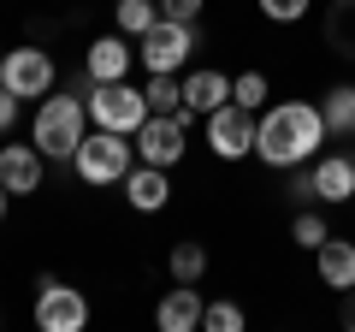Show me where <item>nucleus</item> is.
I'll return each instance as SVG.
<instances>
[{
	"instance_id": "obj_22",
	"label": "nucleus",
	"mask_w": 355,
	"mask_h": 332,
	"mask_svg": "<svg viewBox=\"0 0 355 332\" xmlns=\"http://www.w3.org/2000/svg\"><path fill=\"white\" fill-rule=\"evenodd\" d=\"M266 95H272V83H266V72H237L231 77V101H243L249 113H261Z\"/></svg>"
},
{
	"instance_id": "obj_27",
	"label": "nucleus",
	"mask_w": 355,
	"mask_h": 332,
	"mask_svg": "<svg viewBox=\"0 0 355 332\" xmlns=\"http://www.w3.org/2000/svg\"><path fill=\"white\" fill-rule=\"evenodd\" d=\"M202 6H207V0H160V13L178 18V24H196V18H202Z\"/></svg>"
},
{
	"instance_id": "obj_21",
	"label": "nucleus",
	"mask_w": 355,
	"mask_h": 332,
	"mask_svg": "<svg viewBox=\"0 0 355 332\" xmlns=\"http://www.w3.org/2000/svg\"><path fill=\"white\" fill-rule=\"evenodd\" d=\"M166 267H172L178 285H202V279H207V249H202V243H178Z\"/></svg>"
},
{
	"instance_id": "obj_16",
	"label": "nucleus",
	"mask_w": 355,
	"mask_h": 332,
	"mask_svg": "<svg viewBox=\"0 0 355 332\" xmlns=\"http://www.w3.org/2000/svg\"><path fill=\"white\" fill-rule=\"evenodd\" d=\"M314 267H320V285H326V291H349L355 285V243L349 238H326L314 249Z\"/></svg>"
},
{
	"instance_id": "obj_2",
	"label": "nucleus",
	"mask_w": 355,
	"mask_h": 332,
	"mask_svg": "<svg viewBox=\"0 0 355 332\" xmlns=\"http://www.w3.org/2000/svg\"><path fill=\"white\" fill-rule=\"evenodd\" d=\"M89 101L83 95H42L36 107V125H30V142H36L48 160H71L77 142L89 137Z\"/></svg>"
},
{
	"instance_id": "obj_11",
	"label": "nucleus",
	"mask_w": 355,
	"mask_h": 332,
	"mask_svg": "<svg viewBox=\"0 0 355 332\" xmlns=\"http://www.w3.org/2000/svg\"><path fill=\"white\" fill-rule=\"evenodd\" d=\"M42 160H48V154H42L36 142H6V149H0V184L12 196L42 190Z\"/></svg>"
},
{
	"instance_id": "obj_31",
	"label": "nucleus",
	"mask_w": 355,
	"mask_h": 332,
	"mask_svg": "<svg viewBox=\"0 0 355 332\" xmlns=\"http://www.w3.org/2000/svg\"><path fill=\"white\" fill-rule=\"evenodd\" d=\"M0 65H6V48H0Z\"/></svg>"
},
{
	"instance_id": "obj_28",
	"label": "nucleus",
	"mask_w": 355,
	"mask_h": 332,
	"mask_svg": "<svg viewBox=\"0 0 355 332\" xmlns=\"http://www.w3.org/2000/svg\"><path fill=\"white\" fill-rule=\"evenodd\" d=\"M12 119H18V95L0 83V131H12Z\"/></svg>"
},
{
	"instance_id": "obj_5",
	"label": "nucleus",
	"mask_w": 355,
	"mask_h": 332,
	"mask_svg": "<svg viewBox=\"0 0 355 332\" xmlns=\"http://www.w3.org/2000/svg\"><path fill=\"white\" fill-rule=\"evenodd\" d=\"M190 125H196L190 113H148V119H142V131L130 137V142H137V160H148V166H166V172H172V166L184 160Z\"/></svg>"
},
{
	"instance_id": "obj_23",
	"label": "nucleus",
	"mask_w": 355,
	"mask_h": 332,
	"mask_svg": "<svg viewBox=\"0 0 355 332\" xmlns=\"http://www.w3.org/2000/svg\"><path fill=\"white\" fill-rule=\"evenodd\" d=\"M326 238H331L326 219H320L314 208H296V219H291V243H296V249H320Z\"/></svg>"
},
{
	"instance_id": "obj_20",
	"label": "nucleus",
	"mask_w": 355,
	"mask_h": 332,
	"mask_svg": "<svg viewBox=\"0 0 355 332\" xmlns=\"http://www.w3.org/2000/svg\"><path fill=\"white\" fill-rule=\"evenodd\" d=\"M113 18H119V36H148V30L160 24V6H154V0H119Z\"/></svg>"
},
{
	"instance_id": "obj_24",
	"label": "nucleus",
	"mask_w": 355,
	"mask_h": 332,
	"mask_svg": "<svg viewBox=\"0 0 355 332\" xmlns=\"http://www.w3.org/2000/svg\"><path fill=\"white\" fill-rule=\"evenodd\" d=\"M254 6H261V18H266V24H302L314 0H254Z\"/></svg>"
},
{
	"instance_id": "obj_7",
	"label": "nucleus",
	"mask_w": 355,
	"mask_h": 332,
	"mask_svg": "<svg viewBox=\"0 0 355 332\" xmlns=\"http://www.w3.org/2000/svg\"><path fill=\"white\" fill-rule=\"evenodd\" d=\"M36 326L42 332H83L89 326V297L77 291V285L42 279L36 285Z\"/></svg>"
},
{
	"instance_id": "obj_29",
	"label": "nucleus",
	"mask_w": 355,
	"mask_h": 332,
	"mask_svg": "<svg viewBox=\"0 0 355 332\" xmlns=\"http://www.w3.org/2000/svg\"><path fill=\"white\" fill-rule=\"evenodd\" d=\"M338 320L355 332V285H349V291H338Z\"/></svg>"
},
{
	"instance_id": "obj_3",
	"label": "nucleus",
	"mask_w": 355,
	"mask_h": 332,
	"mask_svg": "<svg viewBox=\"0 0 355 332\" xmlns=\"http://www.w3.org/2000/svg\"><path fill=\"white\" fill-rule=\"evenodd\" d=\"M71 166H77V179L95 184V190H107V184H125V179H130V166H137V142H130L125 131H101V125H95L83 142H77Z\"/></svg>"
},
{
	"instance_id": "obj_15",
	"label": "nucleus",
	"mask_w": 355,
	"mask_h": 332,
	"mask_svg": "<svg viewBox=\"0 0 355 332\" xmlns=\"http://www.w3.org/2000/svg\"><path fill=\"white\" fill-rule=\"evenodd\" d=\"M125 202L137 208V214H160V208L172 202V179H166V166L137 160V166H130V179H125Z\"/></svg>"
},
{
	"instance_id": "obj_9",
	"label": "nucleus",
	"mask_w": 355,
	"mask_h": 332,
	"mask_svg": "<svg viewBox=\"0 0 355 332\" xmlns=\"http://www.w3.org/2000/svg\"><path fill=\"white\" fill-rule=\"evenodd\" d=\"M0 83L18 95V101H42L53 95V53L48 48H12L0 65Z\"/></svg>"
},
{
	"instance_id": "obj_6",
	"label": "nucleus",
	"mask_w": 355,
	"mask_h": 332,
	"mask_svg": "<svg viewBox=\"0 0 355 332\" xmlns=\"http://www.w3.org/2000/svg\"><path fill=\"white\" fill-rule=\"evenodd\" d=\"M190 53H196V24H178V18H166L160 13V24L148 30V36H137V60L148 65V72H184L190 65Z\"/></svg>"
},
{
	"instance_id": "obj_8",
	"label": "nucleus",
	"mask_w": 355,
	"mask_h": 332,
	"mask_svg": "<svg viewBox=\"0 0 355 332\" xmlns=\"http://www.w3.org/2000/svg\"><path fill=\"white\" fill-rule=\"evenodd\" d=\"M254 125H261V113H249L243 101H225L219 113H207V149L219 160H243V154H254Z\"/></svg>"
},
{
	"instance_id": "obj_30",
	"label": "nucleus",
	"mask_w": 355,
	"mask_h": 332,
	"mask_svg": "<svg viewBox=\"0 0 355 332\" xmlns=\"http://www.w3.org/2000/svg\"><path fill=\"white\" fill-rule=\"evenodd\" d=\"M6 202H12V190H6V184H0V219H6Z\"/></svg>"
},
{
	"instance_id": "obj_25",
	"label": "nucleus",
	"mask_w": 355,
	"mask_h": 332,
	"mask_svg": "<svg viewBox=\"0 0 355 332\" xmlns=\"http://www.w3.org/2000/svg\"><path fill=\"white\" fill-rule=\"evenodd\" d=\"M202 332H243V308L237 303H207L202 308Z\"/></svg>"
},
{
	"instance_id": "obj_26",
	"label": "nucleus",
	"mask_w": 355,
	"mask_h": 332,
	"mask_svg": "<svg viewBox=\"0 0 355 332\" xmlns=\"http://www.w3.org/2000/svg\"><path fill=\"white\" fill-rule=\"evenodd\" d=\"M284 196H291V202H320V196H314V166H291Z\"/></svg>"
},
{
	"instance_id": "obj_10",
	"label": "nucleus",
	"mask_w": 355,
	"mask_h": 332,
	"mask_svg": "<svg viewBox=\"0 0 355 332\" xmlns=\"http://www.w3.org/2000/svg\"><path fill=\"white\" fill-rule=\"evenodd\" d=\"M202 291H196V285H178L172 279V291L160 297V303H154V326L160 332H202Z\"/></svg>"
},
{
	"instance_id": "obj_1",
	"label": "nucleus",
	"mask_w": 355,
	"mask_h": 332,
	"mask_svg": "<svg viewBox=\"0 0 355 332\" xmlns=\"http://www.w3.org/2000/svg\"><path fill=\"white\" fill-rule=\"evenodd\" d=\"M326 113L314 101H272L261 107V125H254V154H261L272 172H291V166H308L320 149H326Z\"/></svg>"
},
{
	"instance_id": "obj_19",
	"label": "nucleus",
	"mask_w": 355,
	"mask_h": 332,
	"mask_svg": "<svg viewBox=\"0 0 355 332\" xmlns=\"http://www.w3.org/2000/svg\"><path fill=\"white\" fill-rule=\"evenodd\" d=\"M326 42L343 53V60H355V0H331V18H326Z\"/></svg>"
},
{
	"instance_id": "obj_18",
	"label": "nucleus",
	"mask_w": 355,
	"mask_h": 332,
	"mask_svg": "<svg viewBox=\"0 0 355 332\" xmlns=\"http://www.w3.org/2000/svg\"><path fill=\"white\" fill-rule=\"evenodd\" d=\"M148 113H184V77L172 72H148Z\"/></svg>"
},
{
	"instance_id": "obj_4",
	"label": "nucleus",
	"mask_w": 355,
	"mask_h": 332,
	"mask_svg": "<svg viewBox=\"0 0 355 332\" xmlns=\"http://www.w3.org/2000/svg\"><path fill=\"white\" fill-rule=\"evenodd\" d=\"M89 125H101V131H125V137H137L142 119H148V95L130 90L125 77L119 83H89Z\"/></svg>"
},
{
	"instance_id": "obj_14",
	"label": "nucleus",
	"mask_w": 355,
	"mask_h": 332,
	"mask_svg": "<svg viewBox=\"0 0 355 332\" xmlns=\"http://www.w3.org/2000/svg\"><path fill=\"white\" fill-rule=\"evenodd\" d=\"M130 60H137V48L125 36H95L83 53V72H89V83H119L130 72Z\"/></svg>"
},
{
	"instance_id": "obj_13",
	"label": "nucleus",
	"mask_w": 355,
	"mask_h": 332,
	"mask_svg": "<svg viewBox=\"0 0 355 332\" xmlns=\"http://www.w3.org/2000/svg\"><path fill=\"white\" fill-rule=\"evenodd\" d=\"M308 166H314V196L326 208H343L355 196V160L349 154H314Z\"/></svg>"
},
{
	"instance_id": "obj_17",
	"label": "nucleus",
	"mask_w": 355,
	"mask_h": 332,
	"mask_svg": "<svg viewBox=\"0 0 355 332\" xmlns=\"http://www.w3.org/2000/svg\"><path fill=\"white\" fill-rule=\"evenodd\" d=\"M320 113H326V131H331V137H355V83H338V90H326Z\"/></svg>"
},
{
	"instance_id": "obj_12",
	"label": "nucleus",
	"mask_w": 355,
	"mask_h": 332,
	"mask_svg": "<svg viewBox=\"0 0 355 332\" xmlns=\"http://www.w3.org/2000/svg\"><path fill=\"white\" fill-rule=\"evenodd\" d=\"M225 101H231V77L219 72V65H202V72H190V77H184V113H190V119L219 113Z\"/></svg>"
}]
</instances>
